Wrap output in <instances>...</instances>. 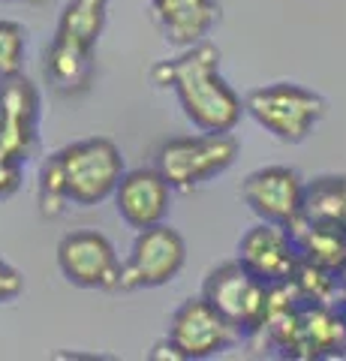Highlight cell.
Here are the masks:
<instances>
[{"mask_svg":"<svg viewBox=\"0 0 346 361\" xmlns=\"http://www.w3.org/2000/svg\"><path fill=\"white\" fill-rule=\"evenodd\" d=\"M154 82L175 90L181 111L202 133H232L238 127L244 99L220 75V51L211 42L190 45L184 54L154 66Z\"/></svg>","mask_w":346,"mask_h":361,"instance_id":"obj_1","label":"cell"},{"mask_svg":"<svg viewBox=\"0 0 346 361\" xmlns=\"http://www.w3.org/2000/svg\"><path fill=\"white\" fill-rule=\"evenodd\" d=\"M109 0H70L46 51L49 85L63 97H75L94 82V49L106 27Z\"/></svg>","mask_w":346,"mask_h":361,"instance_id":"obj_2","label":"cell"},{"mask_svg":"<svg viewBox=\"0 0 346 361\" xmlns=\"http://www.w3.org/2000/svg\"><path fill=\"white\" fill-rule=\"evenodd\" d=\"M66 180L70 202L79 208H97L106 199L115 196V190L124 178V157L118 145L109 139H82L66 148L54 151Z\"/></svg>","mask_w":346,"mask_h":361,"instance_id":"obj_3","label":"cell"},{"mask_svg":"<svg viewBox=\"0 0 346 361\" xmlns=\"http://www.w3.org/2000/svg\"><path fill=\"white\" fill-rule=\"evenodd\" d=\"M244 109L274 139L295 145V142H304L322 121L326 99L301 85L274 82V85L250 90L247 99H244Z\"/></svg>","mask_w":346,"mask_h":361,"instance_id":"obj_4","label":"cell"},{"mask_svg":"<svg viewBox=\"0 0 346 361\" xmlns=\"http://www.w3.org/2000/svg\"><path fill=\"white\" fill-rule=\"evenodd\" d=\"M241 145L232 133H199L178 135L157 151V169L169 178L175 190H196L205 180L223 175L238 160Z\"/></svg>","mask_w":346,"mask_h":361,"instance_id":"obj_5","label":"cell"},{"mask_svg":"<svg viewBox=\"0 0 346 361\" xmlns=\"http://www.w3.org/2000/svg\"><path fill=\"white\" fill-rule=\"evenodd\" d=\"M187 265V244L181 232L166 223L139 229L121 268V289H157L181 274Z\"/></svg>","mask_w":346,"mask_h":361,"instance_id":"obj_6","label":"cell"},{"mask_svg":"<svg viewBox=\"0 0 346 361\" xmlns=\"http://www.w3.org/2000/svg\"><path fill=\"white\" fill-rule=\"evenodd\" d=\"M268 292L271 286L259 280L247 265L223 262L205 277L202 295L235 325L241 334H259L268 310Z\"/></svg>","mask_w":346,"mask_h":361,"instance_id":"obj_7","label":"cell"},{"mask_svg":"<svg viewBox=\"0 0 346 361\" xmlns=\"http://www.w3.org/2000/svg\"><path fill=\"white\" fill-rule=\"evenodd\" d=\"M169 341L181 353V358L199 361L226 353L241 341V331L223 316L205 295L190 298L175 310L169 325Z\"/></svg>","mask_w":346,"mask_h":361,"instance_id":"obj_8","label":"cell"},{"mask_svg":"<svg viewBox=\"0 0 346 361\" xmlns=\"http://www.w3.org/2000/svg\"><path fill=\"white\" fill-rule=\"evenodd\" d=\"M58 268L73 286L82 289H118L124 262L103 232L79 229L63 235L58 244Z\"/></svg>","mask_w":346,"mask_h":361,"instance_id":"obj_9","label":"cell"},{"mask_svg":"<svg viewBox=\"0 0 346 361\" xmlns=\"http://www.w3.org/2000/svg\"><path fill=\"white\" fill-rule=\"evenodd\" d=\"M241 196L250 211L265 223H277L292 229L304 220V196L307 184L289 166H265L244 178Z\"/></svg>","mask_w":346,"mask_h":361,"instance_id":"obj_10","label":"cell"},{"mask_svg":"<svg viewBox=\"0 0 346 361\" xmlns=\"http://www.w3.org/2000/svg\"><path fill=\"white\" fill-rule=\"evenodd\" d=\"M39 94L25 75H9L0 85V157L25 163L37 145Z\"/></svg>","mask_w":346,"mask_h":361,"instance_id":"obj_11","label":"cell"},{"mask_svg":"<svg viewBox=\"0 0 346 361\" xmlns=\"http://www.w3.org/2000/svg\"><path fill=\"white\" fill-rule=\"evenodd\" d=\"M238 262L247 265L256 277L265 280L268 286L289 283L298 262H301L292 229L259 220L253 229L244 232V238L238 244Z\"/></svg>","mask_w":346,"mask_h":361,"instance_id":"obj_12","label":"cell"},{"mask_svg":"<svg viewBox=\"0 0 346 361\" xmlns=\"http://www.w3.org/2000/svg\"><path fill=\"white\" fill-rule=\"evenodd\" d=\"M172 190L175 187L160 169H132L124 172L115 190V208L130 229H148V226L166 223Z\"/></svg>","mask_w":346,"mask_h":361,"instance_id":"obj_13","label":"cell"},{"mask_svg":"<svg viewBox=\"0 0 346 361\" xmlns=\"http://www.w3.org/2000/svg\"><path fill=\"white\" fill-rule=\"evenodd\" d=\"M151 6L169 42L181 49L202 42L220 21V0H151Z\"/></svg>","mask_w":346,"mask_h":361,"instance_id":"obj_14","label":"cell"},{"mask_svg":"<svg viewBox=\"0 0 346 361\" xmlns=\"http://www.w3.org/2000/svg\"><path fill=\"white\" fill-rule=\"evenodd\" d=\"M292 238L298 244V253L304 262H314L319 268H328L340 274L346 268V226L326 223V220H301L292 226Z\"/></svg>","mask_w":346,"mask_h":361,"instance_id":"obj_15","label":"cell"},{"mask_svg":"<svg viewBox=\"0 0 346 361\" xmlns=\"http://www.w3.org/2000/svg\"><path fill=\"white\" fill-rule=\"evenodd\" d=\"M304 217L346 226V175H322L307 184Z\"/></svg>","mask_w":346,"mask_h":361,"instance_id":"obj_16","label":"cell"},{"mask_svg":"<svg viewBox=\"0 0 346 361\" xmlns=\"http://www.w3.org/2000/svg\"><path fill=\"white\" fill-rule=\"evenodd\" d=\"M289 283L295 286V292L304 301H316V304H338V289H340V274H334L328 268H319L314 262L301 259L295 274Z\"/></svg>","mask_w":346,"mask_h":361,"instance_id":"obj_17","label":"cell"},{"mask_svg":"<svg viewBox=\"0 0 346 361\" xmlns=\"http://www.w3.org/2000/svg\"><path fill=\"white\" fill-rule=\"evenodd\" d=\"M66 202H70V193H66V180H63V172H61V163L58 157H49L46 166L39 172V211L42 217H61Z\"/></svg>","mask_w":346,"mask_h":361,"instance_id":"obj_18","label":"cell"},{"mask_svg":"<svg viewBox=\"0 0 346 361\" xmlns=\"http://www.w3.org/2000/svg\"><path fill=\"white\" fill-rule=\"evenodd\" d=\"M25 42L27 30L18 21L0 18V78L18 75L21 63H25Z\"/></svg>","mask_w":346,"mask_h":361,"instance_id":"obj_19","label":"cell"},{"mask_svg":"<svg viewBox=\"0 0 346 361\" xmlns=\"http://www.w3.org/2000/svg\"><path fill=\"white\" fill-rule=\"evenodd\" d=\"M21 289H25V277H21V271L0 259V304L18 298Z\"/></svg>","mask_w":346,"mask_h":361,"instance_id":"obj_20","label":"cell"},{"mask_svg":"<svg viewBox=\"0 0 346 361\" xmlns=\"http://www.w3.org/2000/svg\"><path fill=\"white\" fill-rule=\"evenodd\" d=\"M21 187V163L0 157V199H9Z\"/></svg>","mask_w":346,"mask_h":361,"instance_id":"obj_21","label":"cell"},{"mask_svg":"<svg viewBox=\"0 0 346 361\" xmlns=\"http://www.w3.org/2000/svg\"><path fill=\"white\" fill-rule=\"evenodd\" d=\"M338 304L343 307V313H346V268L340 271V289H338Z\"/></svg>","mask_w":346,"mask_h":361,"instance_id":"obj_22","label":"cell"},{"mask_svg":"<svg viewBox=\"0 0 346 361\" xmlns=\"http://www.w3.org/2000/svg\"><path fill=\"white\" fill-rule=\"evenodd\" d=\"M25 4H42V0H25Z\"/></svg>","mask_w":346,"mask_h":361,"instance_id":"obj_23","label":"cell"}]
</instances>
